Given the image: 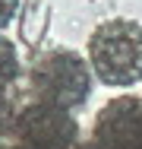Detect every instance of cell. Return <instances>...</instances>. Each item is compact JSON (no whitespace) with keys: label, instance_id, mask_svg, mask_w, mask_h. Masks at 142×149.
Here are the masks:
<instances>
[{"label":"cell","instance_id":"1","mask_svg":"<svg viewBox=\"0 0 142 149\" xmlns=\"http://www.w3.org/2000/svg\"><path fill=\"white\" fill-rule=\"evenodd\" d=\"M88 63L104 86L142 83V26L136 19H108L88 38Z\"/></svg>","mask_w":142,"mask_h":149},{"label":"cell","instance_id":"2","mask_svg":"<svg viewBox=\"0 0 142 149\" xmlns=\"http://www.w3.org/2000/svg\"><path fill=\"white\" fill-rule=\"evenodd\" d=\"M28 86L38 95V102L54 108H79L92 95V70L82 54L73 48H51L32 63Z\"/></svg>","mask_w":142,"mask_h":149},{"label":"cell","instance_id":"3","mask_svg":"<svg viewBox=\"0 0 142 149\" xmlns=\"http://www.w3.org/2000/svg\"><path fill=\"white\" fill-rule=\"evenodd\" d=\"M13 133H16L19 149H70L79 127L70 118V111L35 102L16 114Z\"/></svg>","mask_w":142,"mask_h":149},{"label":"cell","instance_id":"4","mask_svg":"<svg viewBox=\"0 0 142 149\" xmlns=\"http://www.w3.org/2000/svg\"><path fill=\"white\" fill-rule=\"evenodd\" d=\"M95 140L101 149H142V98H111L95 118Z\"/></svg>","mask_w":142,"mask_h":149},{"label":"cell","instance_id":"5","mask_svg":"<svg viewBox=\"0 0 142 149\" xmlns=\"http://www.w3.org/2000/svg\"><path fill=\"white\" fill-rule=\"evenodd\" d=\"M16 76H19V54H16V45L0 35V95L16 83Z\"/></svg>","mask_w":142,"mask_h":149},{"label":"cell","instance_id":"6","mask_svg":"<svg viewBox=\"0 0 142 149\" xmlns=\"http://www.w3.org/2000/svg\"><path fill=\"white\" fill-rule=\"evenodd\" d=\"M16 10H19V0H0V29H6L13 22Z\"/></svg>","mask_w":142,"mask_h":149},{"label":"cell","instance_id":"7","mask_svg":"<svg viewBox=\"0 0 142 149\" xmlns=\"http://www.w3.org/2000/svg\"><path fill=\"white\" fill-rule=\"evenodd\" d=\"M6 127H10V102L0 95V133H3Z\"/></svg>","mask_w":142,"mask_h":149}]
</instances>
